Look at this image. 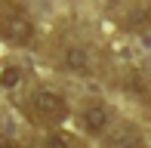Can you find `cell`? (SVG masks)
I'll use <instances>...</instances> for the list:
<instances>
[{
	"instance_id": "9c48e42d",
	"label": "cell",
	"mask_w": 151,
	"mask_h": 148,
	"mask_svg": "<svg viewBox=\"0 0 151 148\" xmlns=\"http://www.w3.org/2000/svg\"><path fill=\"white\" fill-rule=\"evenodd\" d=\"M0 83H3V86H19V83H22V68H19V65L3 68V74H0Z\"/></svg>"
},
{
	"instance_id": "30bf717a",
	"label": "cell",
	"mask_w": 151,
	"mask_h": 148,
	"mask_svg": "<svg viewBox=\"0 0 151 148\" xmlns=\"http://www.w3.org/2000/svg\"><path fill=\"white\" fill-rule=\"evenodd\" d=\"M0 148H22L16 142V139H9V136H3V133H0Z\"/></svg>"
},
{
	"instance_id": "52a82bcc",
	"label": "cell",
	"mask_w": 151,
	"mask_h": 148,
	"mask_svg": "<svg viewBox=\"0 0 151 148\" xmlns=\"http://www.w3.org/2000/svg\"><path fill=\"white\" fill-rule=\"evenodd\" d=\"M40 148H86L83 142H80L77 136H71V133H50V136H43V142H40Z\"/></svg>"
},
{
	"instance_id": "ba28073f",
	"label": "cell",
	"mask_w": 151,
	"mask_h": 148,
	"mask_svg": "<svg viewBox=\"0 0 151 148\" xmlns=\"http://www.w3.org/2000/svg\"><path fill=\"white\" fill-rule=\"evenodd\" d=\"M129 28H151V3H145L129 16Z\"/></svg>"
},
{
	"instance_id": "277c9868",
	"label": "cell",
	"mask_w": 151,
	"mask_h": 148,
	"mask_svg": "<svg viewBox=\"0 0 151 148\" xmlns=\"http://www.w3.org/2000/svg\"><path fill=\"white\" fill-rule=\"evenodd\" d=\"M105 148H145V145H142V136L133 124H120L105 136Z\"/></svg>"
},
{
	"instance_id": "6da1fadb",
	"label": "cell",
	"mask_w": 151,
	"mask_h": 148,
	"mask_svg": "<svg viewBox=\"0 0 151 148\" xmlns=\"http://www.w3.org/2000/svg\"><path fill=\"white\" fill-rule=\"evenodd\" d=\"M28 117L34 124H43V126H52V124H62L68 117V102L59 90L52 86H40L28 96Z\"/></svg>"
},
{
	"instance_id": "7a4b0ae2",
	"label": "cell",
	"mask_w": 151,
	"mask_h": 148,
	"mask_svg": "<svg viewBox=\"0 0 151 148\" xmlns=\"http://www.w3.org/2000/svg\"><path fill=\"white\" fill-rule=\"evenodd\" d=\"M0 37L9 43H31L34 37V22L31 16L12 0H0Z\"/></svg>"
},
{
	"instance_id": "3957f363",
	"label": "cell",
	"mask_w": 151,
	"mask_h": 148,
	"mask_svg": "<svg viewBox=\"0 0 151 148\" xmlns=\"http://www.w3.org/2000/svg\"><path fill=\"white\" fill-rule=\"evenodd\" d=\"M80 124H83V130L90 133V136H102V133L108 130V124H111V111L102 102H90L80 111Z\"/></svg>"
},
{
	"instance_id": "8992f818",
	"label": "cell",
	"mask_w": 151,
	"mask_h": 148,
	"mask_svg": "<svg viewBox=\"0 0 151 148\" xmlns=\"http://www.w3.org/2000/svg\"><path fill=\"white\" fill-rule=\"evenodd\" d=\"M127 90L139 96L142 102H151V68H136L127 77Z\"/></svg>"
},
{
	"instance_id": "5b68a950",
	"label": "cell",
	"mask_w": 151,
	"mask_h": 148,
	"mask_svg": "<svg viewBox=\"0 0 151 148\" xmlns=\"http://www.w3.org/2000/svg\"><path fill=\"white\" fill-rule=\"evenodd\" d=\"M62 65H65L71 74H90L93 71V56L86 46H68L65 52H62Z\"/></svg>"
}]
</instances>
